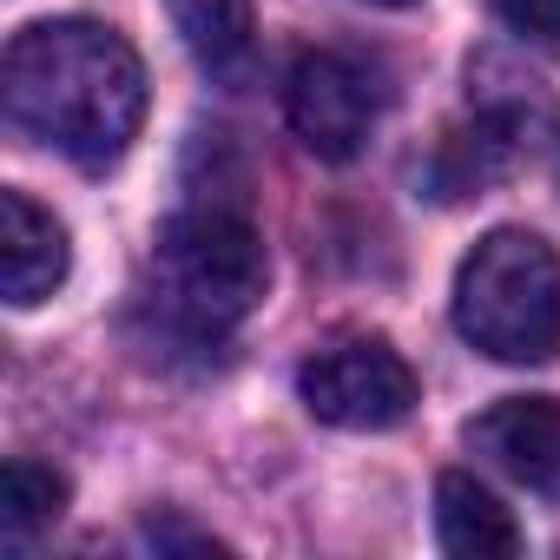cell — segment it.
<instances>
[{
    "label": "cell",
    "instance_id": "obj_1",
    "mask_svg": "<svg viewBox=\"0 0 560 560\" xmlns=\"http://www.w3.org/2000/svg\"><path fill=\"white\" fill-rule=\"evenodd\" d=\"M8 126L86 172L113 165L145 119V67L100 21H40L14 34L0 67Z\"/></svg>",
    "mask_w": 560,
    "mask_h": 560
},
{
    "label": "cell",
    "instance_id": "obj_2",
    "mask_svg": "<svg viewBox=\"0 0 560 560\" xmlns=\"http://www.w3.org/2000/svg\"><path fill=\"white\" fill-rule=\"evenodd\" d=\"M264 284H270V264H264V237H257L250 211L224 191H198L159 231L145 304L159 311V324L172 337L218 343L257 311Z\"/></svg>",
    "mask_w": 560,
    "mask_h": 560
},
{
    "label": "cell",
    "instance_id": "obj_3",
    "mask_svg": "<svg viewBox=\"0 0 560 560\" xmlns=\"http://www.w3.org/2000/svg\"><path fill=\"white\" fill-rule=\"evenodd\" d=\"M455 330L494 363L560 350V257L534 231H488L455 270Z\"/></svg>",
    "mask_w": 560,
    "mask_h": 560
},
{
    "label": "cell",
    "instance_id": "obj_4",
    "mask_svg": "<svg viewBox=\"0 0 560 560\" xmlns=\"http://www.w3.org/2000/svg\"><path fill=\"white\" fill-rule=\"evenodd\" d=\"M383 106H389V73L350 47H317L284 80V119H291L298 145L324 165L357 159L370 145Z\"/></svg>",
    "mask_w": 560,
    "mask_h": 560
},
{
    "label": "cell",
    "instance_id": "obj_5",
    "mask_svg": "<svg viewBox=\"0 0 560 560\" xmlns=\"http://www.w3.org/2000/svg\"><path fill=\"white\" fill-rule=\"evenodd\" d=\"M298 396L330 429H396L416 409V370L383 337H337L304 357Z\"/></svg>",
    "mask_w": 560,
    "mask_h": 560
},
{
    "label": "cell",
    "instance_id": "obj_6",
    "mask_svg": "<svg viewBox=\"0 0 560 560\" xmlns=\"http://www.w3.org/2000/svg\"><path fill=\"white\" fill-rule=\"evenodd\" d=\"M468 448L514 475L527 494L560 501V396H508L468 422Z\"/></svg>",
    "mask_w": 560,
    "mask_h": 560
},
{
    "label": "cell",
    "instance_id": "obj_7",
    "mask_svg": "<svg viewBox=\"0 0 560 560\" xmlns=\"http://www.w3.org/2000/svg\"><path fill=\"white\" fill-rule=\"evenodd\" d=\"M67 277V231L27 191H0V284L14 311H34Z\"/></svg>",
    "mask_w": 560,
    "mask_h": 560
},
{
    "label": "cell",
    "instance_id": "obj_8",
    "mask_svg": "<svg viewBox=\"0 0 560 560\" xmlns=\"http://www.w3.org/2000/svg\"><path fill=\"white\" fill-rule=\"evenodd\" d=\"M514 145H521V119L514 113H475L468 126H455L435 159H429V191L442 205L455 198H481L508 165H514Z\"/></svg>",
    "mask_w": 560,
    "mask_h": 560
},
{
    "label": "cell",
    "instance_id": "obj_9",
    "mask_svg": "<svg viewBox=\"0 0 560 560\" xmlns=\"http://www.w3.org/2000/svg\"><path fill=\"white\" fill-rule=\"evenodd\" d=\"M165 14L185 34L191 60L218 86H244L250 80V60H257V14H250V0H165Z\"/></svg>",
    "mask_w": 560,
    "mask_h": 560
},
{
    "label": "cell",
    "instance_id": "obj_10",
    "mask_svg": "<svg viewBox=\"0 0 560 560\" xmlns=\"http://www.w3.org/2000/svg\"><path fill=\"white\" fill-rule=\"evenodd\" d=\"M435 534H442V547L462 553V560H508V553H521L514 514H508L475 475H462V468H448V475L435 481Z\"/></svg>",
    "mask_w": 560,
    "mask_h": 560
},
{
    "label": "cell",
    "instance_id": "obj_11",
    "mask_svg": "<svg viewBox=\"0 0 560 560\" xmlns=\"http://www.w3.org/2000/svg\"><path fill=\"white\" fill-rule=\"evenodd\" d=\"M67 508V481L27 455L8 462V475H0V534H8V547H27L40 527H54Z\"/></svg>",
    "mask_w": 560,
    "mask_h": 560
},
{
    "label": "cell",
    "instance_id": "obj_12",
    "mask_svg": "<svg viewBox=\"0 0 560 560\" xmlns=\"http://www.w3.org/2000/svg\"><path fill=\"white\" fill-rule=\"evenodd\" d=\"M145 547H159V553H172V547L218 553L224 540H218V534H205V527H191V521H178V514H152V521H145Z\"/></svg>",
    "mask_w": 560,
    "mask_h": 560
},
{
    "label": "cell",
    "instance_id": "obj_13",
    "mask_svg": "<svg viewBox=\"0 0 560 560\" xmlns=\"http://www.w3.org/2000/svg\"><path fill=\"white\" fill-rule=\"evenodd\" d=\"M501 21L514 34H534V40H560V0H494Z\"/></svg>",
    "mask_w": 560,
    "mask_h": 560
},
{
    "label": "cell",
    "instance_id": "obj_14",
    "mask_svg": "<svg viewBox=\"0 0 560 560\" xmlns=\"http://www.w3.org/2000/svg\"><path fill=\"white\" fill-rule=\"evenodd\" d=\"M370 8H416V0H370Z\"/></svg>",
    "mask_w": 560,
    "mask_h": 560
},
{
    "label": "cell",
    "instance_id": "obj_15",
    "mask_svg": "<svg viewBox=\"0 0 560 560\" xmlns=\"http://www.w3.org/2000/svg\"><path fill=\"white\" fill-rule=\"evenodd\" d=\"M553 159H560V139H553Z\"/></svg>",
    "mask_w": 560,
    "mask_h": 560
}]
</instances>
